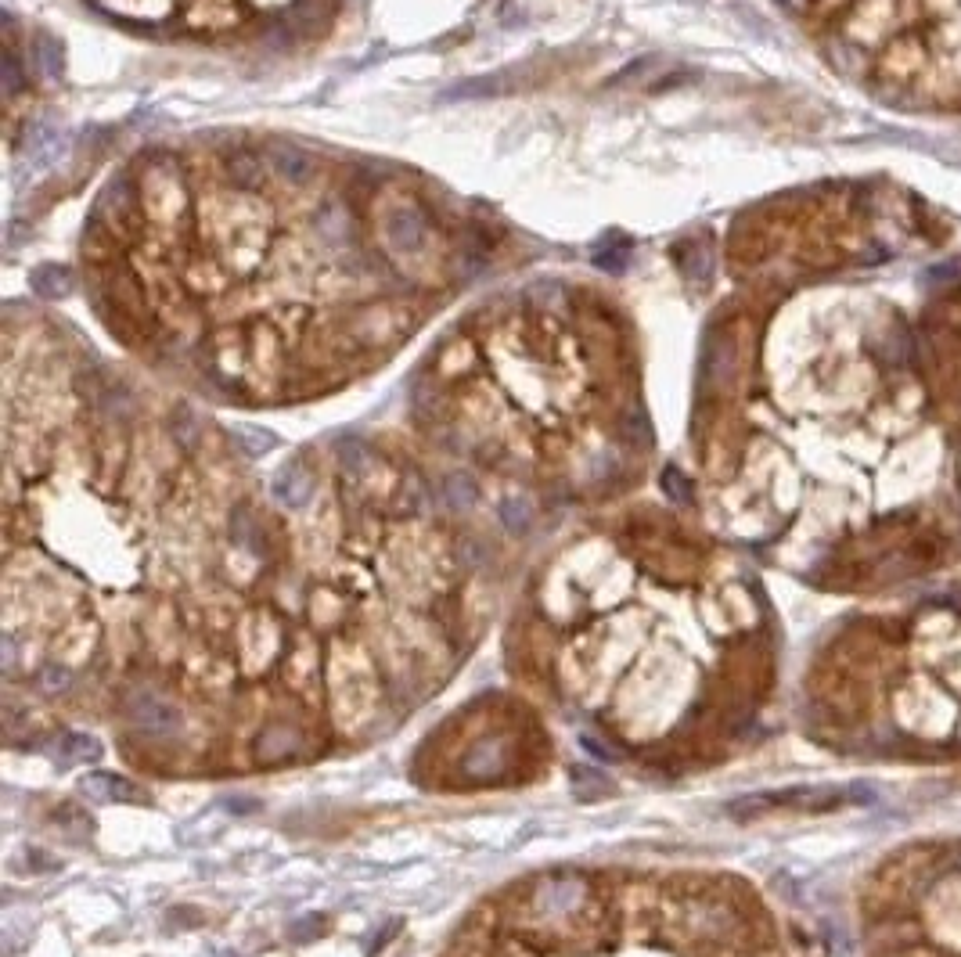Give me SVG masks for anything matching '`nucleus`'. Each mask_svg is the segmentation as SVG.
Wrapping results in <instances>:
<instances>
[{"mask_svg":"<svg viewBox=\"0 0 961 957\" xmlns=\"http://www.w3.org/2000/svg\"><path fill=\"white\" fill-rule=\"evenodd\" d=\"M80 260L126 353L227 396H292L400 353L490 234L407 170L227 137L126 162Z\"/></svg>","mask_w":961,"mask_h":957,"instance_id":"1","label":"nucleus"},{"mask_svg":"<svg viewBox=\"0 0 961 957\" xmlns=\"http://www.w3.org/2000/svg\"><path fill=\"white\" fill-rule=\"evenodd\" d=\"M123 29L173 44L260 47L314 36L339 0H83Z\"/></svg>","mask_w":961,"mask_h":957,"instance_id":"2","label":"nucleus"},{"mask_svg":"<svg viewBox=\"0 0 961 957\" xmlns=\"http://www.w3.org/2000/svg\"><path fill=\"white\" fill-rule=\"evenodd\" d=\"M875 792L857 785H800L789 792H756V796L731 799L728 814L731 817H756L767 810H807V814H828L836 806H854V803H872Z\"/></svg>","mask_w":961,"mask_h":957,"instance_id":"3","label":"nucleus"},{"mask_svg":"<svg viewBox=\"0 0 961 957\" xmlns=\"http://www.w3.org/2000/svg\"><path fill=\"white\" fill-rule=\"evenodd\" d=\"M126 716L134 720V727L148 734H173L180 727V709L170 706L166 698L152 695V691H134L126 698Z\"/></svg>","mask_w":961,"mask_h":957,"instance_id":"4","label":"nucleus"},{"mask_svg":"<svg viewBox=\"0 0 961 957\" xmlns=\"http://www.w3.org/2000/svg\"><path fill=\"white\" fill-rule=\"evenodd\" d=\"M83 796L101 799V803H148V792L141 785H134L123 774H90L83 781Z\"/></svg>","mask_w":961,"mask_h":957,"instance_id":"5","label":"nucleus"},{"mask_svg":"<svg viewBox=\"0 0 961 957\" xmlns=\"http://www.w3.org/2000/svg\"><path fill=\"white\" fill-rule=\"evenodd\" d=\"M274 493H278V501L288 504V508H303V504L310 501V493H314V479L299 465H292L288 472H281L278 479H274Z\"/></svg>","mask_w":961,"mask_h":957,"instance_id":"6","label":"nucleus"},{"mask_svg":"<svg viewBox=\"0 0 961 957\" xmlns=\"http://www.w3.org/2000/svg\"><path fill=\"white\" fill-rule=\"evenodd\" d=\"M584 896V882H576V878H562V882H548V886L540 889V907L548 914H558V911H569V907H576V900Z\"/></svg>","mask_w":961,"mask_h":957,"instance_id":"7","label":"nucleus"},{"mask_svg":"<svg viewBox=\"0 0 961 957\" xmlns=\"http://www.w3.org/2000/svg\"><path fill=\"white\" fill-rule=\"evenodd\" d=\"M54 752L62 756L65 763H83V760H101V742L98 738H90V734H62L58 742H54Z\"/></svg>","mask_w":961,"mask_h":957,"instance_id":"8","label":"nucleus"},{"mask_svg":"<svg viewBox=\"0 0 961 957\" xmlns=\"http://www.w3.org/2000/svg\"><path fill=\"white\" fill-rule=\"evenodd\" d=\"M504 745L501 742H490V745H479L472 756L465 760V770L468 774H476V778H490V774H497V770L504 767Z\"/></svg>","mask_w":961,"mask_h":957,"instance_id":"9","label":"nucleus"},{"mask_svg":"<svg viewBox=\"0 0 961 957\" xmlns=\"http://www.w3.org/2000/svg\"><path fill=\"white\" fill-rule=\"evenodd\" d=\"M663 490L670 493L674 501H692V483H688L677 468H666L663 472Z\"/></svg>","mask_w":961,"mask_h":957,"instance_id":"10","label":"nucleus"},{"mask_svg":"<svg viewBox=\"0 0 961 957\" xmlns=\"http://www.w3.org/2000/svg\"><path fill=\"white\" fill-rule=\"evenodd\" d=\"M40 684H44V691H65L72 684V673L65 670V666H47V670L40 673Z\"/></svg>","mask_w":961,"mask_h":957,"instance_id":"11","label":"nucleus"},{"mask_svg":"<svg viewBox=\"0 0 961 957\" xmlns=\"http://www.w3.org/2000/svg\"><path fill=\"white\" fill-rule=\"evenodd\" d=\"M580 742H584V749H587V752H594L598 760H616V756H612V752L605 749V745H598V742H594V738H587V734H584V738H580Z\"/></svg>","mask_w":961,"mask_h":957,"instance_id":"12","label":"nucleus"}]
</instances>
